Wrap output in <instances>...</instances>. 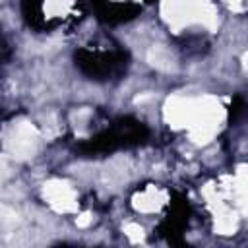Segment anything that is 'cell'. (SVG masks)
Listing matches in <instances>:
<instances>
[{"instance_id": "1", "label": "cell", "mask_w": 248, "mask_h": 248, "mask_svg": "<svg viewBox=\"0 0 248 248\" xmlns=\"http://www.w3.org/2000/svg\"><path fill=\"white\" fill-rule=\"evenodd\" d=\"M165 118L174 128H188L190 138L196 143H207L221 126L223 107L213 97H172L165 105Z\"/></svg>"}, {"instance_id": "2", "label": "cell", "mask_w": 248, "mask_h": 248, "mask_svg": "<svg viewBox=\"0 0 248 248\" xmlns=\"http://www.w3.org/2000/svg\"><path fill=\"white\" fill-rule=\"evenodd\" d=\"M163 16L174 29H182L194 23H215V12L209 0H163Z\"/></svg>"}, {"instance_id": "3", "label": "cell", "mask_w": 248, "mask_h": 248, "mask_svg": "<svg viewBox=\"0 0 248 248\" xmlns=\"http://www.w3.org/2000/svg\"><path fill=\"white\" fill-rule=\"evenodd\" d=\"M39 147V132L33 124L25 120H17L10 124V128L4 132V149L8 155H12L17 161L29 159L37 153Z\"/></svg>"}, {"instance_id": "4", "label": "cell", "mask_w": 248, "mask_h": 248, "mask_svg": "<svg viewBox=\"0 0 248 248\" xmlns=\"http://www.w3.org/2000/svg\"><path fill=\"white\" fill-rule=\"evenodd\" d=\"M43 194H45V200L48 202V205L60 213H68L78 207L76 192L64 180H48L43 188Z\"/></svg>"}, {"instance_id": "5", "label": "cell", "mask_w": 248, "mask_h": 248, "mask_svg": "<svg viewBox=\"0 0 248 248\" xmlns=\"http://www.w3.org/2000/svg\"><path fill=\"white\" fill-rule=\"evenodd\" d=\"M138 202H136V207L138 209H141V211H153V209H157L163 202H161V194L157 192V190H147V192H143V194H140L138 198H136Z\"/></svg>"}, {"instance_id": "6", "label": "cell", "mask_w": 248, "mask_h": 248, "mask_svg": "<svg viewBox=\"0 0 248 248\" xmlns=\"http://www.w3.org/2000/svg\"><path fill=\"white\" fill-rule=\"evenodd\" d=\"M149 62H151L153 66L161 68V70H170V66L174 64L170 52H167V50L161 48V46H155V48L149 52Z\"/></svg>"}, {"instance_id": "7", "label": "cell", "mask_w": 248, "mask_h": 248, "mask_svg": "<svg viewBox=\"0 0 248 248\" xmlns=\"http://www.w3.org/2000/svg\"><path fill=\"white\" fill-rule=\"evenodd\" d=\"M124 232H126L132 240H140V238L143 236V234H141V232H143V229H141V227H138V225H128V227L124 229Z\"/></svg>"}, {"instance_id": "8", "label": "cell", "mask_w": 248, "mask_h": 248, "mask_svg": "<svg viewBox=\"0 0 248 248\" xmlns=\"http://www.w3.org/2000/svg\"><path fill=\"white\" fill-rule=\"evenodd\" d=\"M227 4L234 10V12H240V10H244V4H246V0H227Z\"/></svg>"}, {"instance_id": "9", "label": "cell", "mask_w": 248, "mask_h": 248, "mask_svg": "<svg viewBox=\"0 0 248 248\" xmlns=\"http://www.w3.org/2000/svg\"><path fill=\"white\" fill-rule=\"evenodd\" d=\"M91 223V217L89 215H81V217H78V225L79 227H87Z\"/></svg>"}]
</instances>
